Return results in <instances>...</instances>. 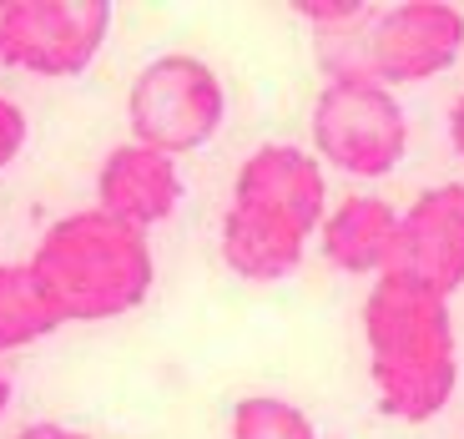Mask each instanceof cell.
Masks as SVG:
<instances>
[{"instance_id": "cell-1", "label": "cell", "mask_w": 464, "mask_h": 439, "mask_svg": "<svg viewBox=\"0 0 464 439\" xmlns=\"http://www.w3.org/2000/svg\"><path fill=\"white\" fill-rule=\"evenodd\" d=\"M328 218V177L298 141H263L243 157L218 228L222 263L247 283L298 273L308 243Z\"/></svg>"}, {"instance_id": "cell-2", "label": "cell", "mask_w": 464, "mask_h": 439, "mask_svg": "<svg viewBox=\"0 0 464 439\" xmlns=\"http://www.w3.org/2000/svg\"><path fill=\"white\" fill-rule=\"evenodd\" d=\"M373 399L399 424H430L459 389V334L444 293L383 273L363 298Z\"/></svg>"}, {"instance_id": "cell-3", "label": "cell", "mask_w": 464, "mask_h": 439, "mask_svg": "<svg viewBox=\"0 0 464 439\" xmlns=\"http://www.w3.org/2000/svg\"><path fill=\"white\" fill-rule=\"evenodd\" d=\"M46 303L61 324H102L141 308L157 283V253L147 232L106 218L102 208H82L56 218L35 253L25 258Z\"/></svg>"}, {"instance_id": "cell-4", "label": "cell", "mask_w": 464, "mask_h": 439, "mask_svg": "<svg viewBox=\"0 0 464 439\" xmlns=\"http://www.w3.org/2000/svg\"><path fill=\"white\" fill-rule=\"evenodd\" d=\"M314 157L348 177H389L409 151V112L394 86L359 66H334L308 112Z\"/></svg>"}, {"instance_id": "cell-5", "label": "cell", "mask_w": 464, "mask_h": 439, "mask_svg": "<svg viewBox=\"0 0 464 439\" xmlns=\"http://www.w3.org/2000/svg\"><path fill=\"white\" fill-rule=\"evenodd\" d=\"M227 122V86L192 51H162L131 76L127 127L131 141L157 147L167 157L208 147Z\"/></svg>"}, {"instance_id": "cell-6", "label": "cell", "mask_w": 464, "mask_h": 439, "mask_svg": "<svg viewBox=\"0 0 464 439\" xmlns=\"http://www.w3.org/2000/svg\"><path fill=\"white\" fill-rule=\"evenodd\" d=\"M111 35L106 0H15L0 5V66L31 76H82Z\"/></svg>"}, {"instance_id": "cell-7", "label": "cell", "mask_w": 464, "mask_h": 439, "mask_svg": "<svg viewBox=\"0 0 464 439\" xmlns=\"http://www.w3.org/2000/svg\"><path fill=\"white\" fill-rule=\"evenodd\" d=\"M464 51V11L444 5V0H404L389 5L383 15L369 21L363 35V56L348 66L369 71L383 86H409L430 82L440 71H450Z\"/></svg>"}, {"instance_id": "cell-8", "label": "cell", "mask_w": 464, "mask_h": 439, "mask_svg": "<svg viewBox=\"0 0 464 439\" xmlns=\"http://www.w3.org/2000/svg\"><path fill=\"white\" fill-rule=\"evenodd\" d=\"M389 273L430 293L464 288V182H434L399 212V248Z\"/></svg>"}, {"instance_id": "cell-9", "label": "cell", "mask_w": 464, "mask_h": 439, "mask_svg": "<svg viewBox=\"0 0 464 439\" xmlns=\"http://www.w3.org/2000/svg\"><path fill=\"white\" fill-rule=\"evenodd\" d=\"M96 208L106 218L127 222L137 232H151L182 208V167L177 157L141 141H121L96 167Z\"/></svg>"}, {"instance_id": "cell-10", "label": "cell", "mask_w": 464, "mask_h": 439, "mask_svg": "<svg viewBox=\"0 0 464 439\" xmlns=\"http://www.w3.org/2000/svg\"><path fill=\"white\" fill-rule=\"evenodd\" d=\"M318 248L338 273L353 278H383L399 248V208L373 192H353L338 208H328L318 228Z\"/></svg>"}, {"instance_id": "cell-11", "label": "cell", "mask_w": 464, "mask_h": 439, "mask_svg": "<svg viewBox=\"0 0 464 439\" xmlns=\"http://www.w3.org/2000/svg\"><path fill=\"white\" fill-rule=\"evenodd\" d=\"M61 328L56 308L46 303L41 283L31 278L25 263H0V358L21 354Z\"/></svg>"}, {"instance_id": "cell-12", "label": "cell", "mask_w": 464, "mask_h": 439, "mask_svg": "<svg viewBox=\"0 0 464 439\" xmlns=\"http://www.w3.org/2000/svg\"><path fill=\"white\" fill-rule=\"evenodd\" d=\"M227 439H318V424L283 394H247L232 405Z\"/></svg>"}, {"instance_id": "cell-13", "label": "cell", "mask_w": 464, "mask_h": 439, "mask_svg": "<svg viewBox=\"0 0 464 439\" xmlns=\"http://www.w3.org/2000/svg\"><path fill=\"white\" fill-rule=\"evenodd\" d=\"M293 11L308 25H324V31H343V25L369 21V5H363V0H298Z\"/></svg>"}, {"instance_id": "cell-14", "label": "cell", "mask_w": 464, "mask_h": 439, "mask_svg": "<svg viewBox=\"0 0 464 439\" xmlns=\"http://www.w3.org/2000/svg\"><path fill=\"white\" fill-rule=\"evenodd\" d=\"M25 137H31V122H25V112L11 102V96L0 92V172L15 162L25 151Z\"/></svg>"}, {"instance_id": "cell-15", "label": "cell", "mask_w": 464, "mask_h": 439, "mask_svg": "<svg viewBox=\"0 0 464 439\" xmlns=\"http://www.w3.org/2000/svg\"><path fill=\"white\" fill-rule=\"evenodd\" d=\"M11 439H92V434H82V429H71V424H56V419H35V424L15 429Z\"/></svg>"}, {"instance_id": "cell-16", "label": "cell", "mask_w": 464, "mask_h": 439, "mask_svg": "<svg viewBox=\"0 0 464 439\" xmlns=\"http://www.w3.org/2000/svg\"><path fill=\"white\" fill-rule=\"evenodd\" d=\"M450 141H454V151L464 157V96L450 106Z\"/></svg>"}, {"instance_id": "cell-17", "label": "cell", "mask_w": 464, "mask_h": 439, "mask_svg": "<svg viewBox=\"0 0 464 439\" xmlns=\"http://www.w3.org/2000/svg\"><path fill=\"white\" fill-rule=\"evenodd\" d=\"M11 399H15V384H11V374L0 369V415H5V409H11Z\"/></svg>"}]
</instances>
